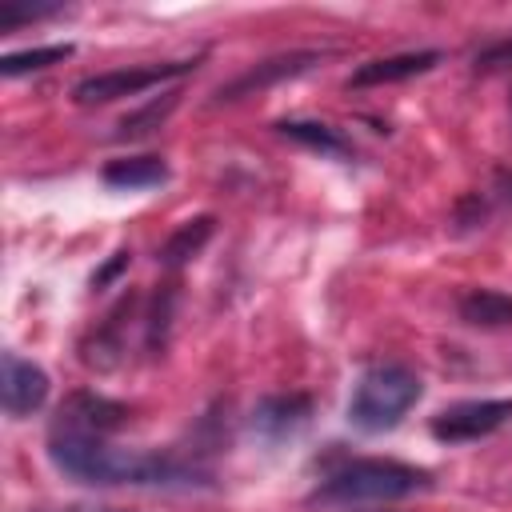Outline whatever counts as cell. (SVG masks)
I'll return each instance as SVG.
<instances>
[{
    "mask_svg": "<svg viewBox=\"0 0 512 512\" xmlns=\"http://www.w3.org/2000/svg\"><path fill=\"white\" fill-rule=\"evenodd\" d=\"M52 464L96 488H196L208 484V472L196 464H184L164 452H144V448H116L104 436H80V432H52L48 440Z\"/></svg>",
    "mask_w": 512,
    "mask_h": 512,
    "instance_id": "1",
    "label": "cell"
},
{
    "mask_svg": "<svg viewBox=\"0 0 512 512\" xmlns=\"http://www.w3.org/2000/svg\"><path fill=\"white\" fill-rule=\"evenodd\" d=\"M432 488V472L404 464V460H380V456H364V460H348L340 468H332L316 488H312V504H368V500H404L412 492H428Z\"/></svg>",
    "mask_w": 512,
    "mask_h": 512,
    "instance_id": "2",
    "label": "cell"
},
{
    "mask_svg": "<svg viewBox=\"0 0 512 512\" xmlns=\"http://www.w3.org/2000/svg\"><path fill=\"white\" fill-rule=\"evenodd\" d=\"M420 396H424V384H420V376L412 368H404V364H376L352 388L348 424L360 428V432H388V428H396L412 412V404Z\"/></svg>",
    "mask_w": 512,
    "mask_h": 512,
    "instance_id": "3",
    "label": "cell"
},
{
    "mask_svg": "<svg viewBox=\"0 0 512 512\" xmlns=\"http://www.w3.org/2000/svg\"><path fill=\"white\" fill-rule=\"evenodd\" d=\"M196 60H168V64H148V68H112V72H96V76H84L76 80L72 88V100L80 108H96V104H112V100H124V96H140L164 80H176L184 72H192Z\"/></svg>",
    "mask_w": 512,
    "mask_h": 512,
    "instance_id": "4",
    "label": "cell"
},
{
    "mask_svg": "<svg viewBox=\"0 0 512 512\" xmlns=\"http://www.w3.org/2000/svg\"><path fill=\"white\" fill-rule=\"evenodd\" d=\"M512 420V396L500 400H460L444 412L432 416V436L444 444H468V440H484L496 428H504Z\"/></svg>",
    "mask_w": 512,
    "mask_h": 512,
    "instance_id": "5",
    "label": "cell"
},
{
    "mask_svg": "<svg viewBox=\"0 0 512 512\" xmlns=\"http://www.w3.org/2000/svg\"><path fill=\"white\" fill-rule=\"evenodd\" d=\"M320 60H324V52H312V48H304V52H284V56H268V60L252 64L248 72H240L236 80L220 84V88H216V96H212V104H232V100L256 96V92H264L268 84L292 80V76L308 72V68H312V64H320Z\"/></svg>",
    "mask_w": 512,
    "mask_h": 512,
    "instance_id": "6",
    "label": "cell"
},
{
    "mask_svg": "<svg viewBox=\"0 0 512 512\" xmlns=\"http://www.w3.org/2000/svg\"><path fill=\"white\" fill-rule=\"evenodd\" d=\"M0 396H4V412L12 420L20 416H32L44 400H48V372L16 352H4V384H0Z\"/></svg>",
    "mask_w": 512,
    "mask_h": 512,
    "instance_id": "7",
    "label": "cell"
},
{
    "mask_svg": "<svg viewBox=\"0 0 512 512\" xmlns=\"http://www.w3.org/2000/svg\"><path fill=\"white\" fill-rule=\"evenodd\" d=\"M308 420H312V400H308L304 392H280V396H264V400H256L248 424H252V432H256L260 440L276 444V440L296 436Z\"/></svg>",
    "mask_w": 512,
    "mask_h": 512,
    "instance_id": "8",
    "label": "cell"
},
{
    "mask_svg": "<svg viewBox=\"0 0 512 512\" xmlns=\"http://www.w3.org/2000/svg\"><path fill=\"white\" fill-rule=\"evenodd\" d=\"M128 420V408L108 400V396H96V392H76L64 408H60V420L52 432H80V436H108L116 432L120 424Z\"/></svg>",
    "mask_w": 512,
    "mask_h": 512,
    "instance_id": "9",
    "label": "cell"
},
{
    "mask_svg": "<svg viewBox=\"0 0 512 512\" xmlns=\"http://www.w3.org/2000/svg\"><path fill=\"white\" fill-rule=\"evenodd\" d=\"M440 64V52H396V56H376L368 64H360L348 76V88H376V84H400L412 76H424L428 68Z\"/></svg>",
    "mask_w": 512,
    "mask_h": 512,
    "instance_id": "10",
    "label": "cell"
},
{
    "mask_svg": "<svg viewBox=\"0 0 512 512\" xmlns=\"http://www.w3.org/2000/svg\"><path fill=\"white\" fill-rule=\"evenodd\" d=\"M456 308H460V320L472 328H512V292L468 288Z\"/></svg>",
    "mask_w": 512,
    "mask_h": 512,
    "instance_id": "11",
    "label": "cell"
},
{
    "mask_svg": "<svg viewBox=\"0 0 512 512\" xmlns=\"http://www.w3.org/2000/svg\"><path fill=\"white\" fill-rule=\"evenodd\" d=\"M164 180H168V164L160 156H124V160H112L104 168V184L108 188H124V192L156 188Z\"/></svg>",
    "mask_w": 512,
    "mask_h": 512,
    "instance_id": "12",
    "label": "cell"
},
{
    "mask_svg": "<svg viewBox=\"0 0 512 512\" xmlns=\"http://www.w3.org/2000/svg\"><path fill=\"white\" fill-rule=\"evenodd\" d=\"M276 128H280V136H288V140H296L320 156H348L352 152V144L332 124H320V120H280Z\"/></svg>",
    "mask_w": 512,
    "mask_h": 512,
    "instance_id": "13",
    "label": "cell"
},
{
    "mask_svg": "<svg viewBox=\"0 0 512 512\" xmlns=\"http://www.w3.org/2000/svg\"><path fill=\"white\" fill-rule=\"evenodd\" d=\"M212 228H216V220H212V216L184 220V224L164 240V248H160V264H164V268H180V264H188V260L208 244Z\"/></svg>",
    "mask_w": 512,
    "mask_h": 512,
    "instance_id": "14",
    "label": "cell"
},
{
    "mask_svg": "<svg viewBox=\"0 0 512 512\" xmlns=\"http://www.w3.org/2000/svg\"><path fill=\"white\" fill-rule=\"evenodd\" d=\"M72 56V44H48V48H28V52H8L0 56V76H24V72H40L48 64H60Z\"/></svg>",
    "mask_w": 512,
    "mask_h": 512,
    "instance_id": "15",
    "label": "cell"
},
{
    "mask_svg": "<svg viewBox=\"0 0 512 512\" xmlns=\"http://www.w3.org/2000/svg\"><path fill=\"white\" fill-rule=\"evenodd\" d=\"M176 96H180V92H168L164 100H152V104H144L140 112L124 116V120H120V136H144V132L160 128V120H164V116L176 108Z\"/></svg>",
    "mask_w": 512,
    "mask_h": 512,
    "instance_id": "16",
    "label": "cell"
},
{
    "mask_svg": "<svg viewBox=\"0 0 512 512\" xmlns=\"http://www.w3.org/2000/svg\"><path fill=\"white\" fill-rule=\"evenodd\" d=\"M60 12V4H16V0H0V32H12L24 20H40Z\"/></svg>",
    "mask_w": 512,
    "mask_h": 512,
    "instance_id": "17",
    "label": "cell"
},
{
    "mask_svg": "<svg viewBox=\"0 0 512 512\" xmlns=\"http://www.w3.org/2000/svg\"><path fill=\"white\" fill-rule=\"evenodd\" d=\"M476 68H480V72L512 68V36H504V40H496V44L480 48V52H476Z\"/></svg>",
    "mask_w": 512,
    "mask_h": 512,
    "instance_id": "18",
    "label": "cell"
},
{
    "mask_svg": "<svg viewBox=\"0 0 512 512\" xmlns=\"http://www.w3.org/2000/svg\"><path fill=\"white\" fill-rule=\"evenodd\" d=\"M496 188H500V196L512 204V168H496Z\"/></svg>",
    "mask_w": 512,
    "mask_h": 512,
    "instance_id": "19",
    "label": "cell"
},
{
    "mask_svg": "<svg viewBox=\"0 0 512 512\" xmlns=\"http://www.w3.org/2000/svg\"><path fill=\"white\" fill-rule=\"evenodd\" d=\"M56 512H120V508H56Z\"/></svg>",
    "mask_w": 512,
    "mask_h": 512,
    "instance_id": "20",
    "label": "cell"
}]
</instances>
